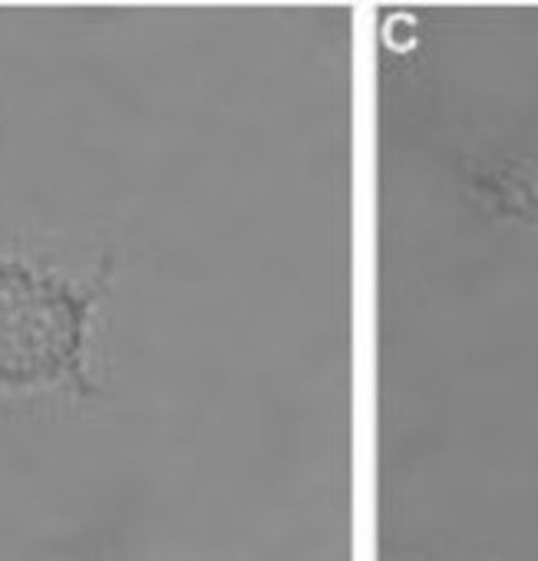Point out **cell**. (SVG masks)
Here are the masks:
<instances>
[{"label": "cell", "instance_id": "cell-1", "mask_svg": "<svg viewBox=\"0 0 538 561\" xmlns=\"http://www.w3.org/2000/svg\"><path fill=\"white\" fill-rule=\"evenodd\" d=\"M80 331L83 305L67 288L0 264V383L54 380L73 364Z\"/></svg>", "mask_w": 538, "mask_h": 561}]
</instances>
